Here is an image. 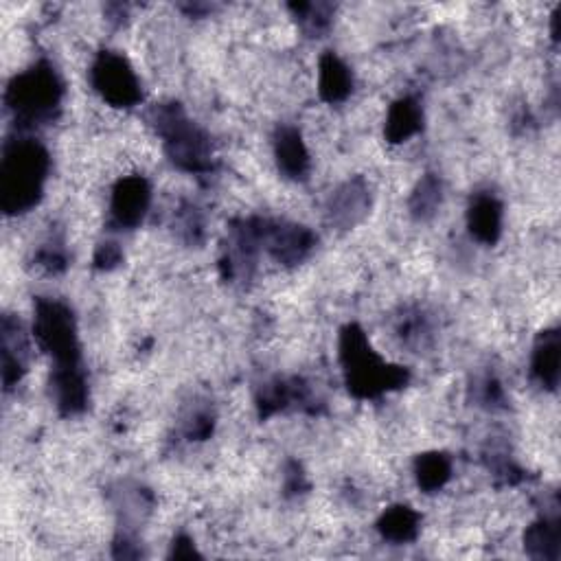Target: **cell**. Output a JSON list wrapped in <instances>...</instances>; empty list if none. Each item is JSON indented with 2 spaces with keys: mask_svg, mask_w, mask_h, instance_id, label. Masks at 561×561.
Masks as SVG:
<instances>
[{
  "mask_svg": "<svg viewBox=\"0 0 561 561\" xmlns=\"http://www.w3.org/2000/svg\"><path fill=\"white\" fill-rule=\"evenodd\" d=\"M49 160L38 143L22 141L7 147L3 160V206L22 213L38 202Z\"/></svg>",
  "mask_w": 561,
  "mask_h": 561,
  "instance_id": "1",
  "label": "cell"
},
{
  "mask_svg": "<svg viewBox=\"0 0 561 561\" xmlns=\"http://www.w3.org/2000/svg\"><path fill=\"white\" fill-rule=\"evenodd\" d=\"M342 360L349 373V388L360 397H375L406 382L402 369L386 366L375 356L358 327H349L342 334Z\"/></svg>",
  "mask_w": 561,
  "mask_h": 561,
  "instance_id": "2",
  "label": "cell"
},
{
  "mask_svg": "<svg viewBox=\"0 0 561 561\" xmlns=\"http://www.w3.org/2000/svg\"><path fill=\"white\" fill-rule=\"evenodd\" d=\"M36 336L57 360V366H77L79 347L73 314L60 303L40 301L36 312Z\"/></svg>",
  "mask_w": 561,
  "mask_h": 561,
  "instance_id": "3",
  "label": "cell"
},
{
  "mask_svg": "<svg viewBox=\"0 0 561 561\" xmlns=\"http://www.w3.org/2000/svg\"><path fill=\"white\" fill-rule=\"evenodd\" d=\"M62 88L55 73L49 66H38L33 71L20 75L14 86L9 88L11 108L18 112V117L36 121L47 117L60 101Z\"/></svg>",
  "mask_w": 561,
  "mask_h": 561,
  "instance_id": "4",
  "label": "cell"
},
{
  "mask_svg": "<svg viewBox=\"0 0 561 561\" xmlns=\"http://www.w3.org/2000/svg\"><path fill=\"white\" fill-rule=\"evenodd\" d=\"M97 93L117 108H130L141 101V86L130 64L121 55L103 53L93 66Z\"/></svg>",
  "mask_w": 561,
  "mask_h": 561,
  "instance_id": "5",
  "label": "cell"
},
{
  "mask_svg": "<svg viewBox=\"0 0 561 561\" xmlns=\"http://www.w3.org/2000/svg\"><path fill=\"white\" fill-rule=\"evenodd\" d=\"M150 206V187L143 178H123L112 193V215L121 226H136Z\"/></svg>",
  "mask_w": 561,
  "mask_h": 561,
  "instance_id": "6",
  "label": "cell"
},
{
  "mask_svg": "<svg viewBox=\"0 0 561 561\" xmlns=\"http://www.w3.org/2000/svg\"><path fill=\"white\" fill-rule=\"evenodd\" d=\"M502 228V206L494 196H478L469 209V231L485 244H494Z\"/></svg>",
  "mask_w": 561,
  "mask_h": 561,
  "instance_id": "7",
  "label": "cell"
},
{
  "mask_svg": "<svg viewBox=\"0 0 561 561\" xmlns=\"http://www.w3.org/2000/svg\"><path fill=\"white\" fill-rule=\"evenodd\" d=\"M533 375L546 388L559 382V334L555 329L544 331L533 351Z\"/></svg>",
  "mask_w": 561,
  "mask_h": 561,
  "instance_id": "8",
  "label": "cell"
},
{
  "mask_svg": "<svg viewBox=\"0 0 561 561\" xmlns=\"http://www.w3.org/2000/svg\"><path fill=\"white\" fill-rule=\"evenodd\" d=\"M277 158L285 176L303 178L309 169V154L301 134L294 128H285L277 136Z\"/></svg>",
  "mask_w": 561,
  "mask_h": 561,
  "instance_id": "9",
  "label": "cell"
},
{
  "mask_svg": "<svg viewBox=\"0 0 561 561\" xmlns=\"http://www.w3.org/2000/svg\"><path fill=\"white\" fill-rule=\"evenodd\" d=\"M353 79L349 68L342 64L334 53L325 55L320 60V95L327 101H342L347 99L351 93Z\"/></svg>",
  "mask_w": 561,
  "mask_h": 561,
  "instance_id": "10",
  "label": "cell"
},
{
  "mask_svg": "<svg viewBox=\"0 0 561 561\" xmlns=\"http://www.w3.org/2000/svg\"><path fill=\"white\" fill-rule=\"evenodd\" d=\"M559 524L557 520H540L526 529L524 546L535 559H557L559 557Z\"/></svg>",
  "mask_w": 561,
  "mask_h": 561,
  "instance_id": "11",
  "label": "cell"
},
{
  "mask_svg": "<svg viewBox=\"0 0 561 561\" xmlns=\"http://www.w3.org/2000/svg\"><path fill=\"white\" fill-rule=\"evenodd\" d=\"M421 128V108L415 99H402L388 112L386 136L393 143H402Z\"/></svg>",
  "mask_w": 561,
  "mask_h": 561,
  "instance_id": "12",
  "label": "cell"
},
{
  "mask_svg": "<svg viewBox=\"0 0 561 561\" xmlns=\"http://www.w3.org/2000/svg\"><path fill=\"white\" fill-rule=\"evenodd\" d=\"M377 529H380V533L384 535V540L404 544V542H410L417 537L419 515L408 507H393L382 515V520H380V524H377Z\"/></svg>",
  "mask_w": 561,
  "mask_h": 561,
  "instance_id": "13",
  "label": "cell"
},
{
  "mask_svg": "<svg viewBox=\"0 0 561 561\" xmlns=\"http://www.w3.org/2000/svg\"><path fill=\"white\" fill-rule=\"evenodd\" d=\"M452 474V465L450 461L445 459L443 454L432 452V454H423L421 459L417 461V480L419 487L426 491H437L441 489L445 483L450 480Z\"/></svg>",
  "mask_w": 561,
  "mask_h": 561,
  "instance_id": "14",
  "label": "cell"
},
{
  "mask_svg": "<svg viewBox=\"0 0 561 561\" xmlns=\"http://www.w3.org/2000/svg\"><path fill=\"white\" fill-rule=\"evenodd\" d=\"M439 204H441V182L437 178L426 176L419 182L417 191L412 193L410 209L417 217H428L437 211Z\"/></svg>",
  "mask_w": 561,
  "mask_h": 561,
  "instance_id": "15",
  "label": "cell"
},
{
  "mask_svg": "<svg viewBox=\"0 0 561 561\" xmlns=\"http://www.w3.org/2000/svg\"><path fill=\"white\" fill-rule=\"evenodd\" d=\"M364 206H366V191L360 189L358 185H347L336 196L334 213L336 217H342V220L353 222L364 211Z\"/></svg>",
  "mask_w": 561,
  "mask_h": 561,
  "instance_id": "16",
  "label": "cell"
},
{
  "mask_svg": "<svg viewBox=\"0 0 561 561\" xmlns=\"http://www.w3.org/2000/svg\"><path fill=\"white\" fill-rule=\"evenodd\" d=\"M119 259H121V253H119L117 244H103V246L99 248L97 257H95L99 268H112L114 263H117Z\"/></svg>",
  "mask_w": 561,
  "mask_h": 561,
  "instance_id": "17",
  "label": "cell"
},
{
  "mask_svg": "<svg viewBox=\"0 0 561 561\" xmlns=\"http://www.w3.org/2000/svg\"><path fill=\"white\" fill-rule=\"evenodd\" d=\"M171 555H174V557H198V551H196V546L191 544L189 537H178Z\"/></svg>",
  "mask_w": 561,
  "mask_h": 561,
  "instance_id": "18",
  "label": "cell"
}]
</instances>
